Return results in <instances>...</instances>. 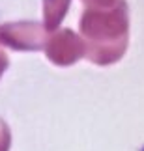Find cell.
<instances>
[{"mask_svg":"<svg viewBox=\"0 0 144 151\" xmlns=\"http://www.w3.org/2000/svg\"><path fill=\"white\" fill-rule=\"evenodd\" d=\"M84 37L90 43L88 56L97 63H111L125 50L127 39V4L118 0L105 8H86L80 21Z\"/></svg>","mask_w":144,"mask_h":151,"instance_id":"1","label":"cell"},{"mask_svg":"<svg viewBox=\"0 0 144 151\" xmlns=\"http://www.w3.org/2000/svg\"><path fill=\"white\" fill-rule=\"evenodd\" d=\"M79 47H80V43H79V39L73 36V32L64 30V32H58L56 36H53V39L49 41L47 54L53 58L56 63L67 65V63L73 62L75 58L80 54Z\"/></svg>","mask_w":144,"mask_h":151,"instance_id":"3","label":"cell"},{"mask_svg":"<svg viewBox=\"0 0 144 151\" xmlns=\"http://www.w3.org/2000/svg\"><path fill=\"white\" fill-rule=\"evenodd\" d=\"M86 4V8H105V6H112L118 0H82Z\"/></svg>","mask_w":144,"mask_h":151,"instance_id":"5","label":"cell"},{"mask_svg":"<svg viewBox=\"0 0 144 151\" xmlns=\"http://www.w3.org/2000/svg\"><path fill=\"white\" fill-rule=\"evenodd\" d=\"M41 26L36 22H19V24L0 26V41L17 49H36L41 43Z\"/></svg>","mask_w":144,"mask_h":151,"instance_id":"2","label":"cell"},{"mask_svg":"<svg viewBox=\"0 0 144 151\" xmlns=\"http://www.w3.org/2000/svg\"><path fill=\"white\" fill-rule=\"evenodd\" d=\"M71 0H43V17H45V24L49 28L58 26V22L64 19V15L67 13Z\"/></svg>","mask_w":144,"mask_h":151,"instance_id":"4","label":"cell"}]
</instances>
